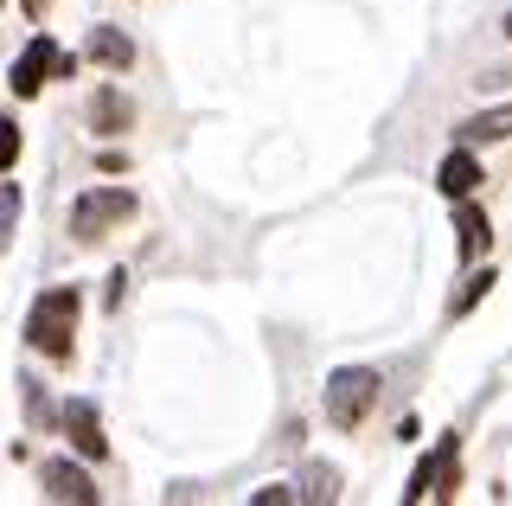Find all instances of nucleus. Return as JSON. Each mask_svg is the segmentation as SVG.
Segmentation results:
<instances>
[{
  "instance_id": "nucleus-1",
  "label": "nucleus",
  "mask_w": 512,
  "mask_h": 506,
  "mask_svg": "<svg viewBox=\"0 0 512 506\" xmlns=\"http://www.w3.org/2000/svg\"><path fill=\"white\" fill-rule=\"evenodd\" d=\"M77 314H84V295H77L71 282L45 289L39 302H32V314H26V346H32V353H45L52 366H71V353H77Z\"/></svg>"
},
{
  "instance_id": "nucleus-2",
  "label": "nucleus",
  "mask_w": 512,
  "mask_h": 506,
  "mask_svg": "<svg viewBox=\"0 0 512 506\" xmlns=\"http://www.w3.org/2000/svg\"><path fill=\"white\" fill-rule=\"evenodd\" d=\"M378 385L384 378L372 366H340V372H327V423L333 430H365V417H372V404H378Z\"/></svg>"
},
{
  "instance_id": "nucleus-3",
  "label": "nucleus",
  "mask_w": 512,
  "mask_h": 506,
  "mask_svg": "<svg viewBox=\"0 0 512 506\" xmlns=\"http://www.w3.org/2000/svg\"><path fill=\"white\" fill-rule=\"evenodd\" d=\"M128 218H135V193H128V186H90V193H77V205H71V237L77 244H96V237L122 231Z\"/></svg>"
},
{
  "instance_id": "nucleus-4",
  "label": "nucleus",
  "mask_w": 512,
  "mask_h": 506,
  "mask_svg": "<svg viewBox=\"0 0 512 506\" xmlns=\"http://www.w3.org/2000/svg\"><path fill=\"white\" fill-rule=\"evenodd\" d=\"M461 494V436H436V449L416 462L410 474V487H404V500H455Z\"/></svg>"
},
{
  "instance_id": "nucleus-5",
  "label": "nucleus",
  "mask_w": 512,
  "mask_h": 506,
  "mask_svg": "<svg viewBox=\"0 0 512 506\" xmlns=\"http://www.w3.org/2000/svg\"><path fill=\"white\" fill-rule=\"evenodd\" d=\"M45 77H58V39L52 33H32V45L13 58V71H7V90H13V97H39Z\"/></svg>"
},
{
  "instance_id": "nucleus-6",
  "label": "nucleus",
  "mask_w": 512,
  "mask_h": 506,
  "mask_svg": "<svg viewBox=\"0 0 512 506\" xmlns=\"http://www.w3.org/2000/svg\"><path fill=\"white\" fill-rule=\"evenodd\" d=\"M64 436H71V449L84 455V462H103V455H109L103 417H96V404H90V398H71V404H64Z\"/></svg>"
},
{
  "instance_id": "nucleus-7",
  "label": "nucleus",
  "mask_w": 512,
  "mask_h": 506,
  "mask_svg": "<svg viewBox=\"0 0 512 506\" xmlns=\"http://www.w3.org/2000/svg\"><path fill=\"white\" fill-rule=\"evenodd\" d=\"M39 487H45L52 500H77V506H96V500H103V494H96V481H90V474H84V468H71L64 455H52V462H39Z\"/></svg>"
},
{
  "instance_id": "nucleus-8",
  "label": "nucleus",
  "mask_w": 512,
  "mask_h": 506,
  "mask_svg": "<svg viewBox=\"0 0 512 506\" xmlns=\"http://www.w3.org/2000/svg\"><path fill=\"white\" fill-rule=\"evenodd\" d=\"M480 180H487V167H480V154L468 148V141H461L455 154H442V167H436V186L448 199H474L480 193Z\"/></svg>"
},
{
  "instance_id": "nucleus-9",
  "label": "nucleus",
  "mask_w": 512,
  "mask_h": 506,
  "mask_svg": "<svg viewBox=\"0 0 512 506\" xmlns=\"http://www.w3.org/2000/svg\"><path fill=\"white\" fill-rule=\"evenodd\" d=\"M487 244H493V225H487V212H480L474 199H455V250H461V263H474L487 257Z\"/></svg>"
},
{
  "instance_id": "nucleus-10",
  "label": "nucleus",
  "mask_w": 512,
  "mask_h": 506,
  "mask_svg": "<svg viewBox=\"0 0 512 506\" xmlns=\"http://www.w3.org/2000/svg\"><path fill=\"white\" fill-rule=\"evenodd\" d=\"M455 135L468 141V148H487V141H512V103H500V109H480V116L455 122Z\"/></svg>"
},
{
  "instance_id": "nucleus-11",
  "label": "nucleus",
  "mask_w": 512,
  "mask_h": 506,
  "mask_svg": "<svg viewBox=\"0 0 512 506\" xmlns=\"http://www.w3.org/2000/svg\"><path fill=\"white\" fill-rule=\"evenodd\" d=\"M90 122H96V135H122L128 122H135V103H128L116 84H103V90L90 97Z\"/></svg>"
},
{
  "instance_id": "nucleus-12",
  "label": "nucleus",
  "mask_w": 512,
  "mask_h": 506,
  "mask_svg": "<svg viewBox=\"0 0 512 506\" xmlns=\"http://www.w3.org/2000/svg\"><path fill=\"white\" fill-rule=\"evenodd\" d=\"M84 52H90V58H96L103 71H128V65H135V45H128V39L116 33V26H90Z\"/></svg>"
},
{
  "instance_id": "nucleus-13",
  "label": "nucleus",
  "mask_w": 512,
  "mask_h": 506,
  "mask_svg": "<svg viewBox=\"0 0 512 506\" xmlns=\"http://www.w3.org/2000/svg\"><path fill=\"white\" fill-rule=\"evenodd\" d=\"M20 212H26V193L13 180H0V257H7L13 231H20Z\"/></svg>"
},
{
  "instance_id": "nucleus-14",
  "label": "nucleus",
  "mask_w": 512,
  "mask_h": 506,
  "mask_svg": "<svg viewBox=\"0 0 512 506\" xmlns=\"http://www.w3.org/2000/svg\"><path fill=\"white\" fill-rule=\"evenodd\" d=\"M493 282H500V276H493L487 263H480V270H468V282H461V295L448 302V314H455V321H461V314H474V302H487V289H493Z\"/></svg>"
},
{
  "instance_id": "nucleus-15",
  "label": "nucleus",
  "mask_w": 512,
  "mask_h": 506,
  "mask_svg": "<svg viewBox=\"0 0 512 506\" xmlns=\"http://www.w3.org/2000/svg\"><path fill=\"white\" fill-rule=\"evenodd\" d=\"M13 167H20V122L0 116V173H13Z\"/></svg>"
},
{
  "instance_id": "nucleus-16",
  "label": "nucleus",
  "mask_w": 512,
  "mask_h": 506,
  "mask_svg": "<svg viewBox=\"0 0 512 506\" xmlns=\"http://www.w3.org/2000/svg\"><path fill=\"white\" fill-rule=\"evenodd\" d=\"M340 494V474L333 468H308V500H333Z\"/></svg>"
},
{
  "instance_id": "nucleus-17",
  "label": "nucleus",
  "mask_w": 512,
  "mask_h": 506,
  "mask_svg": "<svg viewBox=\"0 0 512 506\" xmlns=\"http://www.w3.org/2000/svg\"><path fill=\"white\" fill-rule=\"evenodd\" d=\"M506 39H512V13H506Z\"/></svg>"
}]
</instances>
